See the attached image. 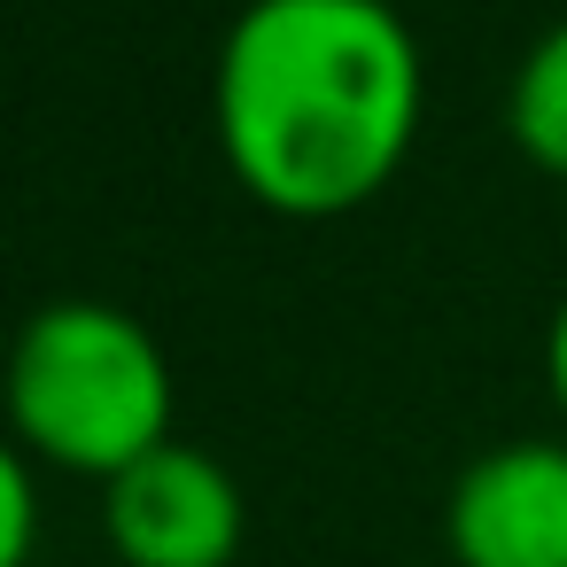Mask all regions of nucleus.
Wrapping results in <instances>:
<instances>
[{
  "label": "nucleus",
  "mask_w": 567,
  "mask_h": 567,
  "mask_svg": "<svg viewBox=\"0 0 567 567\" xmlns=\"http://www.w3.org/2000/svg\"><path fill=\"white\" fill-rule=\"evenodd\" d=\"M420 102V40L389 0H249L210 86L234 179L288 218L373 203L412 156Z\"/></svg>",
  "instance_id": "nucleus-1"
},
{
  "label": "nucleus",
  "mask_w": 567,
  "mask_h": 567,
  "mask_svg": "<svg viewBox=\"0 0 567 567\" xmlns=\"http://www.w3.org/2000/svg\"><path fill=\"white\" fill-rule=\"evenodd\" d=\"M9 427L24 451L110 482L172 443V358L133 311L63 296L9 350Z\"/></svg>",
  "instance_id": "nucleus-2"
},
{
  "label": "nucleus",
  "mask_w": 567,
  "mask_h": 567,
  "mask_svg": "<svg viewBox=\"0 0 567 567\" xmlns=\"http://www.w3.org/2000/svg\"><path fill=\"white\" fill-rule=\"evenodd\" d=\"M102 528L125 567H234L249 513L241 482L210 451L172 435L102 482Z\"/></svg>",
  "instance_id": "nucleus-3"
},
{
  "label": "nucleus",
  "mask_w": 567,
  "mask_h": 567,
  "mask_svg": "<svg viewBox=\"0 0 567 567\" xmlns=\"http://www.w3.org/2000/svg\"><path fill=\"white\" fill-rule=\"evenodd\" d=\"M458 567H567V443L528 435L482 451L443 505Z\"/></svg>",
  "instance_id": "nucleus-4"
},
{
  "label": "nucleus",
  "mask_w": 567,
  "mask_h": 567,
  "mask_svg": "<svg viewBox=\"0 0 567 567\" xmlns=\"http://www.w3.org/2000/svg\"><path fill=\"white\" fill-rule=\"evenodd\" d=\"M505 125H513V148L536 172L567 179V24H551L520 55V71L505 86Z\"/></svg>",
  "instance_id": "nucleus-5"
},
{
  "label": "nucleus",
  "mask_w": 567,
  "mask_h": 567,
  "mask_svg": "<svg viewBox=\"0 0 567 567\" xmlns=\"http://www.w3.org/2000/svg\"><path fill=\"white\" fill-rule=\"evenodd\" d=\"M32 544H40V489H32L24 451L0 435V567H24Z\"/></svg>",
  "instance_id": "nucleus-6"
},
{
  "label": "nucleus",
  "mask_w": 567,
  "mask_h": 567,
  "mask_svg": "<svg viewBox=\"0 0 567 567\" xmlns=\"http://www.w3.org/2000/svg\"><path fill=\"white\" fill-rule=\"evenodd\" d=\"M544 381H551V404L567 412V303L551 311V334H544Z\"/></svg>",
  "instance_id": "nucleus-7"
}]
</instances>
